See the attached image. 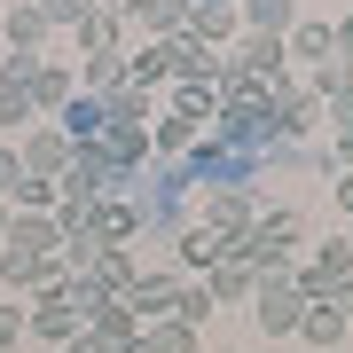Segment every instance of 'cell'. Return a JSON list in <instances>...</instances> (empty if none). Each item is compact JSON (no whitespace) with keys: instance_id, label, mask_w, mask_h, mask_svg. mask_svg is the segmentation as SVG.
I'll return each mask as SVG.
<instances>
[{"instance_id":"9c48e42d","label":"cell","mask_w":353,"mask_h":353,"mask_svg":"<svg viewBox=\"0 0 353 353\" xmlns=\"http://www.w3.org/2000/svg\"><path fill=\"white\" fill-rule=\"evenodd\" d=\"M55 126H63V141H71V150H79V141H102V126H110V102H94V94H71Z\"/></svg>"},{"instance_id":"9a60e30c","label":"cell","mask_w":353,"mask_h":353,"mask_svg":"<svg viewBox=\"0 0 353 353\" xmlns=\"http://www.w3.org/2000/svg\"><path fill=\"white\" fill-rule=\"evenodd\" d=\"M141 353H204V345L181 314H157V322H141Z\"/></svg>"},{"instance_id":"4316f807","label":"cell","mask_w":353,"mask_h":353,"mask_svg":"<svg viewBox=\"0 0 353 353\" xmlns=\"http://www.w3.org/2000/svg\"><path fill=\"white\" fill-rule=\"evenodd\" d=\"M110 118H150V94H141V87H118L110 94Z\"/></svg>"},{"instance_id":"4dcf8cb0","label":"cell","mask_w":353,"mask_h":353,"mask_svg":"<svg viewBox=\"0 0 353 353\" xmlns=\"http://www.w3.org/2000/svg\"><path fill=\"white\" fill-rule=\"evenodd\" d=\"M102 8H110V16H126V24H134V16H141V0H102Z\"/></svg>"},{"instance_id":"1f68e13d","label":"cell","mask_w":353,"mask_h":353,"mask_svg":"<svg viewBox=\"0 0 353 353\" xmlns=\"http://www.w3.org/2000/svg\"><path fill=\"white\" fill-rule=\"evenodd\" d=\"M330 189H338V204H345V212H353V173H338V181H330Z\"/></svg>"},{"instance_id":"277c9868","label":"cell","mask_w":353,"mask_h":353,"mask_svg":"<svg viewBox=\"0 0 353 353\" xmlns=\"http://www.w3.org/2000/svg\"><path fill=\"white\" fill-rule=\"evenodd\" d=\"M134 275H141V267H134V252H126V243H102V252H94V267H87V283L102 290V299H126V290H134Z\"/></svg>"},{"instance_id":"836d02e7","label":"cell","mask_w":353,"mask_h":353,"mask_svg":"<svg viewBox=\"0 0 353 353\" xmlns=\"http://www.w3.org/2000/svg\"><path fill=\"white\" fill-rule=\"evenodd\" d=\"M189 8H236V0H189Z\"/></svg>"},{"instance_id":"f1b7e54d","label":"cell","mask_w":353,"mask_h":353,"mask_svg":"<svg viewBox=\"0 0 353 353\" xmlns=\"http://www.w3.org/2000/svg\"><path fill=\"white\" fill-rule=\"evenodd\" d=\"M16 338H24V306H0V353H8Z\"/></svg>"},{"instance_id":"44dd1931","label":"cell","mask_w":353,"mask_h":353,"mask_svg":"<svg viewBox=\"0 0 353 353\" xmlns=\"http://www.w3.org/2000/svg\"><path fill=\"white\" fill-rule=\"evenodd\" d=\"M299 338H306V345H338V338H345V314H338L330 299L306 306V314H299Z\"/></svg>"},{"instance_id":"7402d4cb","label":"cell","mask_w":353,"mask_h":353,"mask_svg":"<svg viewBox=\"0 0 353 353\" xmlns=\"http://www.w3.org/2000/svg\"><path fill=\"white\" fill-rule=\"evenodd\" d=\"M32 118H39V110H32V94H24V79H8V71H0V126H8V134H24Z\"/></svg>"},{"instance_id":"f546056e","label":"cell","mask_w":353,"mask_h":353,"mask_svg":"<svg viewBox=\"0 0 353 353\" xmlns=\"http://www.w3.org/2000/svg\"><path fill=\"white\" fill-rule=\"evenodd\" d=\"M330 39H338V55H353V16H345V24H330Z\"/></svg>"},{"instance_id":"8992f818","label":"cell","mask_w":353,"mask_h":353,"mask_svg":"<svg viewBox=\"0 0 353 353\" xmlns=\"http://www.w3.org/2000/svg\"><path fill=\"white\" fill-rule=\"evenodd\" d=\"M87 330H94V338H102V345H118V353H134V345H141V314H134V306H126V299H102Z\"/></svg>"},{"instance_id":"7a4b0ae2","label":"cell","mask_w":353,"mask_h":353,"mask_svg":"<svg viewBox=\"0 0 353 353\" xmlns=\"http://www.w3.org/2000/svg\"><path fill=\"white\" fill-rule=\"evenodd\" d=\"M181 212H189V173L165 165V173L150 181V196H134V220H141V228H173Z\"/></svg>"},{"instance_id":"484cf974","label":"cell","mask_w":353,"mask_h":353,"mask_svg":"<svg viewBox=\"0 0 353 353\" xmlns=\"http://www.w3.org/2000/svg\"><path fill=\"white\" fill-rule=\"evenodd\" d=\"M16 204H24V212H48V204H55V181L24 173V181H16Z\"/></svg>"},{"instance_id":"5bb4252c","label":"cell","mask_w":353,"mask_h":353,"mask_svg":"<svg viewBox=\"0 0 353 353\" xmlns=\"http://www.w3.org/2000/svg\"><path fill=\"white\" fill-rule=\"evenodd\" d=\"M204 290H212V306H220V299H252V290H259V275H252L236 252H228V259H212V267H204Z\"/></svg>"},{"instance_id":"ac0fdd59","label":"cell","mask_w":353,"mask_h":353,"mask_svg":"<svg viewBox=\"0 0 353 353\" xmlns=\"http://www.w3.org/2000/svg\"><path fill=\"white\" fill-rule=\"evenodd\" d=\"M118 32H126V16H110V8H94L87 24H79V48H87V63H94V55H126V48H118Z\"/></svg>"},{"instance_id":"e575fe53","label":"cell","mask_w":353,"mask_h":353,"mask_svg":"<svg viewBox=\"0 0 353 353\" xmlns=\"http://www.w3.org/2000/svg\"><path fill=\"white\" fill-rule=\"evenodd\" d=\"M8 220H16V212H8V196H0V236H8Z\"/></svg>"},{"instance_id":"4fadbf2b","label":"cell","mask_w":353,"mask_h":353,"mask_svg":"<svg viewBox=\"0 0 353 353\" xmlns=\"http://www.w3.org/2000/svg\"><path fill=\"white\" fill-rule=\"evenodd\" d=\"M236 24H243V32H267V39H283L290 24H299V8H290V0H236Z\"/></svg>"},{"instance_id":"d6a6232c","label":"cell","mask_w":353,"mask_h":353,"mask_svg":"<svg viewBox=\"0 0 353 353\" xmlns=\"http://www.w3.org/2000/svg\"><path fill=\"white\" fill-rule=\"evenodd\" d=\"M330 306H338V314H345V322H353V283H345V290H338V299H330Z\"/></svg>"},{"instance_id":"5b68a950","label":"cell","mask_w":353,"mask_h":353,"mask_svg":"<svg viewBox=\"0 0 353 353\" xmlns=\"http://www.w3.org/2000/svg\"><path fill=\"white\" fill-rule=\"evenodd\" d=\"M252 220H259V212H252V196H243V189H204V228H220L228 243H236Z\"/></svg>"},{"instance_id":"d4e9b609","label":"cell","mask_w":353,"mask_h":353,"mask_svg":"<svg viewBox=\"0 0 353 353\" xmlns=\"http://www.w3.org/2000/svg\"><path fill=\"white\" fill-rule=\"evenodd\" d=\"M173 314H181V322L196 330L204 314H212V290H204V283H181V299H173Z\"/></svg>"},{"instance_id":"ffe728a7","label":"cell","mask_w":353,"mask_h":353,"mask_svg":"<svg viewBox=\"0 0 353 353\" xmlns=\"http://www.w3.org/2000/svg\"><path fill=\"white\" fill-rule=\"evenodd\" d=\"M204 126L196 118H181V110H157V126H150V150H196Z\"/></svg>"},{"instance_id":"d6986e66","label":"cell","mask_w":353,"mask_h":353,"mask_svg":"<svg viewBox=\"0 0 353 353\" xmlns=\"http://www.w3.org/2000/svg\"><path fill=\"white\" fill-rule=\"evenodd\" d=\"M134 24H141V32H157V39H181V32H189V0H141Z\"/></svg>"},{"instance_id":"83f0119b","label":"cell","mask_w":353,"mask_h":353,"mask_svg":"<svg viewBox=\"0 0 353 353\" xmlns=\"http://www.w3.org/2000/svg\"><path fill=\"white\" fill-rule=\"evenodd\" d=\"M16 181H24V157H16V141H0V196H16Z\"/></svg>"},{"instance_id":"2e32d148","label":"cell","mask_w":353,"mask_h":353,"mask_svg":"<svg viewBox=\"0 0 353 353\" xmlns=\"http://www.w3.org/2000/svg\"><path fill=\"white\" fill-rule=\"evenodd\" d=\"M173 110L196 118V126H212V118H220V87H212V79H173Z\"/></svg>"},{"instance_id":"603a6c76","label":"cell","mask_w":353,"mask_h":353,"mask_svg":"<svg viewBox=\"0 0 353 353\" xmlns=\"http://www.w3.org/2000/svg\"><path fill=\"white\" fill-rule=\"evenodd\" d=\"M118 87H126V55H94V63H87V94L110 102Z\"/></svg>"},{"instance_id":"cb8c5ba5","label":"cell","mask_w":353,"mask_h":353,"mask_svg":"<svg viewBox=\"0 0 353 353\" xmlns=\"http://www.w3.org/2000/svg\"><path fill=\"white\" fill-rule=\"evenodd\" d=\"M94 8H102V0H39V16H48L55 32H79V24L94 16Z\"/></svg>"},{"instance_id":"30bf717a","label":"cell","mask_w":353,"mask_h":353,"mask_svg":"<svg viewBox=\"0 0 353 353\" xmlns=\"http://www.w3.org/2000/svg\"><path fill=\"white\" fill-rule=\"evenodd\" d=\"M173 299H181V275H165V267H157V275H134V290H126V306H134L141 322L173 314Z\"/></svg>"},{"instance_id":"3957f363","label":"cell","mask_w":353,"mask_h":353,"mask_svg":"<svg viewBox=\"0 0 353 353\" xmlns=\"http://www.w3.org/2000/svg\"><path fill=\"white\" fill-rule=\"evenodd\" d=\"M16 157H24V173H39V181H63V173H71V141H63V126H32L24 141H16Z\"/></svg>"},{"instance_id":"ba28073f","label":"cell","mask_w":353,"mask_h":353,"mask_svg":"<svg viewBox=\"0 0 353 353\" xmlns=\"http://www.w3.org/2000/svg\"><path fill=\"white\" fill-rule=\"evenodd\" d=\"M48 16H39V0H8V55H39L48 48Z\"/></svg>"},{"instance_id":"8fae6325","label":"cell","mask_w":353,"mask_h":353,"mask_svg":"<svg viewBox=\"0 0 353 353\" xmlns=\"http://www.w3.org/2000/svg\"><path fill=\"white\" fill-rule=\"evenodd\" d=\"M283 55H299V63H330V55H338V39H330V24H314V16H299V24L283 32Z\"/></svg>"},{"instance_id":"6da1fadb","label":"cell","mask_w":353,"mask_h":353,"mask_svg":"<svg viewBox=\"0 0 353 353\" xmlns=\"http://www.w3.org/2000/svg\"><path fill=\"white\" fill-rule=\"evenodd\" d=\"M252 314H259V330H267V338H290V330H299V314H306V299L290 290V275H259Z\"/></svg>"},{"instance_id":"e0dca14e","label":"cell","mask_w":353,"mask_h":353,"mask_svg":"<svg viewBox=\"0 0 353 353\" xmlns=\"http://www.w3.org/2000/svg\"><path fill=\"white\" fill-rule=\"evenodd\" d=\"M236 243L220 236V228H204V220H189L181 228V267H212V259H228Z\"/></svg>"},{"instance_id":"52a82bcc","label":"cell","mask_w":353,"mask_h":353,"mask_svg":"<svg viewBox=\"0 0 353 353\" xmlns=\"http://www.w3.org/2000/svg\"><path fill=\"white\" fill-rule=\"evenodd\" d=\"M0 243H16V252H32V259H55V252H63V228H55V220H39V212H16Z\"/></svg>"},{"instance_id":"7c38bea8","label":"cell","mask_w":353,"mask_h":353,"mask_svg":"<svg viewBox=\"0 0 353 353\" xmlns=\"http://www.w3.org/2000/svg\"><path fill=\"white\" fill-rule=\"evenodd\" d=\"M24 94H32V110H55V118H63V102L79 94V79H71L63 63H39V71L24 79Z\"/></svg>"}]
</instances>
